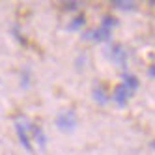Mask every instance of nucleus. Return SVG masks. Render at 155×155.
Returning <instances> with one entry per match:
<instances>
[{
	"label": "nucleus",
	"instance_id": "obj_12",
	"mask_svg": "<svg viewBox=\"0 0 155 155\" xmlns=\"http://www.w3.org/2000/svg\"><path fill=\"white\" fill-rule=\"evenodd\" d=\"M21 86H23V88H28L30 86V75H28L26 69L21 73Z\"/></svg>",
	"mask_w": 155,
	"mask_h": 155
},
{
	"label": "nucleus",
	"instance_id": "obj_5",
	"mask_svg": "<svg viewBox=\"0 0 155 155\" xmlns=\"http://www.w3.org/2000/svg\"><path fill=\"white\" fill-rule=\"evenodd\" d=\"M110 34H112V30H108V28H105V26L99 25L97 28L86 32L84 38H86V39H92V41H97V43H107V41L110 39Z\"/></svg>",
	"mask_w": 155,
	"mask_h": 155
},
{
	"label": "nucleus",
	"instance_id": "obj_3",
	"mask_svg": "<svg viewBox=\"0 0 155 155\" xmlns=\"http://www.w3.org/2000/svg\"><path fill=\"white\" fill-rule=\"evenodd\" d=\"M28 129H30V138H32V142H36V146L39 150H45L47 148V137H45V133H43L41 125L34 124V121H28Z\"/></svg>",
	"mask_w": 155,
	"mask_h": 155
},
{
	"label": "nucleus",
	"instance_id": "obj_14",
	"mask_svg": "<svg viewBox=\"0 0 155 155\" xmlns=\"http://www.w3.org/2000/svg\"><path fill=\"white\" fill-rule=\"evenodd\" d=\"M148 73H150V77H153V79H155V64H153V65H150Z\"/></svg>",
	"mask_w": 155,
	"mask_h": 155
},
{
	"label": "nucleus",
	"instance_id": "obj_4",
	"mask_svg": "<svg viewBox=\"0 0 155 155\" xmlns=\"http://www.w3.org/2000/svg\"><path fill=\"white\" fill-rule=\"evenodd\" d=\"M107 54H108V58L112 60L116 65L125 68V64H127V51L121 47V45H108Z\"/></svg>",
	"mask_w": 155,
	"mask_h": 155
},
{
	"label": "nucleus",
	"instance_id": "obj_11",
	"mask_svg": "<svg viewBox=\"0 0 155 155\" xmlns=\"http://www.w3.org/2000/svg\"><path fill=\"white\" fill-rule=\"evenodd\" d=\"M116 25H118V21H116L112 15H105V17L101 19V26H105V28H108V30H112Z\"/></svg>",
	"mask_w": 155,
	"mask_h": 155
},
{
	"label": "nucleus",
	"instance_id": "obj_9",
	"mask_svg": "<svg viewBox=\"0 0 155 155\" xmlns=\"http://www.w3.org/2000/svg\"><path fill=\"white\" fill-rule=\"evenodd\" d=\"M92 95H94V99H95V101H97L99 105H105V103L108 101V99H110V97H108V94L105 92V88H101V86H95Z\"/></svg>",
	"mask_w": 155,
	"mask_h": 155
},
{
	"label": "nucleus",
	"instance_id": "obj_1",
	"mask_svg": "<svg viewBox=\"0 0 155 155\" xmlns=\"http://www.w3.org/2000/svg\"><path fill=\"white\" fill-rule=\"evenodd\" d=\"M15 133H17V138L21 142L26 151H34V142L30 138V129H28V121L25 118H15Z\"/></svg>",
	"mask_w": 155,
	"mask_h": 155
},
{
	"label": "nucleus",
	"instance_id": "obj_15",
	"mask_svg": "<svg viewBox=\"0 0 155 155\" xmlns=\"http://www.w3.org/2000/svg\"><path fill=\"white\" fill-rule=\"evenodd\" d=\"M150 146H151V150H155V140H151V144H150Z\"/></svg>",
	"mask_w": 155,
	"mask_h": 155
},
{
	"label": "nucleus",
	"instance_id": "obj_8",
	"mask_svg": "<svg viewBox=\"0 0 155 155\" xmlns=\"http://www.w3.org/2000/svg\"><path fill=\"white\" fill-rule=\"evenodd\" d=\"M84 23H86V17L84 15H81V13H77L69 23H68V30L69 32H73V30H81L82 26H84Z\"/></svg>",
	"mask_w": 155,
	"mask_h": 155
},
{
	"label": "nucleus",
	"instance_id": "obj_2",
	"mask_svg": "<svg viewBox=\"0 0 155 155\" xmlns=\"http://www.w3.org/2000/svg\"><path fill=\"white\" fill-rule=\"evenodd\" d=\"M56 127L60 131H65V133H69L77 127V114L73 112V110H64V112H60L56 116Z\"/></svg>",
	"mask_w": 155,
	"mask_h": 155
},
{
	"label": "nucleus",
	"instance_id": "obj_6",
	"mask_svg": "<svg viewBox=\"0 0 155 155\" xmlns=\"http://www.w3.org/2000/svg\"><path fill=\"white\" fill-rule=\"evenodd\" d=\"M133 95V92L129 90V88L125 84H120L114 88V92H112V99H114V103L120 105V107H125V103L129 101V97Z\"/></svg>",
	"mask_w": 155,
	"mask_h": 155
},
{
	"label": "nucleus",
	"instance_id": "obj_13",
	"mask_svg": "<svg viewBox=\"0 0 155 155\" xmlns=\"http://www.w3.org/2000/svg\"><path fill=\"white\" fill-rule=\"evenodd\" d=\"M64 8L69 9V12H77V9H79V4H77V2H65Z\"/></svg>",
	"mask_w": 155,
	"mask_h": 155
},
{
	"label": "nucleus",
	"instance_id": "obj_10",
	"mask_svg": "<svg viewBox=\"0 0 155 155\" xmlns=\"http://www.w3.org/2000/svg\"><path fill=\"white\" fill-rule=\"evenodd\" d=\"M112 6L121 9V12H133V9H137V4L135 2H127V0H116V2H112Z\"/></svg>",
	"mask_w": 155,
	"mask_h": 155
},
{
	"label": "nucleus",
	"instance_id": "obj_7",
	"mask_svg": "<svg viewBox=\"0 0 155 155\" xmlns=\"http://www.w3.org/2000/svg\"><path fill=\"white\" fill-rule=\"evenodd\" d=\"M121 84H125L129 90L135 94L137 88H138V79L135 75H131V73H124V75H121Z\"/></svg>",
	"mask_w": 155,
	"mask_h": 155
}]
</instances>
